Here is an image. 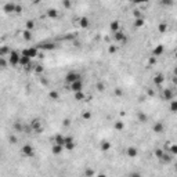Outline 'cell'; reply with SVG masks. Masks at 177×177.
Returning <instances> with one entry per match:
<instances>
[{
	"label": "cell",
	"instance_id": "6da1fadb",
	"mask_svg": "<svg viewBox=\"0 0 177 177\" xmlns=\"http://www.w3.org/2000/svg\"><path fill=\"white\" fill-rule=\"evenodd\" d=\"M7 57H8V64L11 67L20 65V57H21V54L18 53V51H10V54H8Z\"/></svg>",
	"mask_w": 177,
	"mask_h": 177
},
{
	"label": "cell",
	"instance_id": "7a4b0ae2",
	"mask_svg": "<svg viewBox=\"0 0 177 177\" xmlns=\"http://www.w3.org/2000/svg\"><path fill=\"white\" fill-rule=\"evenodd\" d=\"M22 55H26V57H29V58H35V57H38L39 55V48L38 47H26V48H24L22 50Z\"/></svg>",
	"mask_w": 177,
	"mask_h": 177
},
{
	"label": "cell",
	"instance_id": "3957f363",
	"mask_svg": "<svg viewBox=\"0 0 177 177\" xmlns=\"http://www.w3.org/2000/svg\"><path fill=\"white\" fill-rule=\"evenodd\" d=\"M21 154L24 156H28V158H31L35 155V148L31 145V144H24L22 148H21Z\"/></svg>",
	"mask_w": 177,
	"mask_h": 177
},
{
	"label": "cell",
	"instance_id": "277c9868",
	"mask_svg": "<svg viewBox=\"0 0 177 177\" xmlns=\"http://www.w3.org/2000/svg\"><path fill=\"white\" fill-rule=\"evenodd\" d=\"M114 39H115L119 44H126L127 43V36L122 32V29L118 32H114Z\"/></svg>",
	"mask_w": 177,
	"mask_h": 177
},
{
	"label": "cell",
	"instance_id": "5b68a950",
	"mask_svg": "<svg viewBox=\"0 0 177 177\" xmlns=\"http://www.w3.org/2000/svg\"><path fill=\"white\" fill-rule=\"evenodd\" d=\"M79 79H82L80 76V73L79 72H75V71H72V72H68L67 75H65V82L67 83H72V82H75V80H79Z\"/></svg>",
	"mask_w": 177,
	"mask_h": 177
},
{
	"label": "cell",
	"instance_id": "8992f818",
	"mask_svg": "<svg viewBox=\"0 0 177 177\" xmlns=\"http://www.w3.org/2000/svg\"><path fill=\"white\" fill-rule=\"evenodd\" d=\"M64 148H67L68 151H72L75 148V140L72 139L71 136H65L64 137V144H62Z\"/></svg>",
	"mask_w": 177,
	"mask_h": 177
},
{
	"label": "cell",
	"instance_id": "52a82bcc",
	"mask_svg": "<svg viewBox=\"0 0 177 177\" xmlns=\"http://www.w3.org/2000/svg\"><path fill=\"white\" fill-rule=\"evenodd\" d=\"M71 87V90L73 93H76V92H82L83 90V82H82V79H79V80H75V82H72L69 85Z\"/></svg>",
	"mask_w": 177,
	"mask_h": 177
},
{
	"label": "cell",
	"instance_id": "ba28073f",
	"mask_svg": "<svg viewBox=\"0 0 177 177\" xmlns=\"http://www.w3.org/2000/svg\"><path fill=\"white\" fill-rule=\"evenodd\" d=\"M162 98L166 101H170L174 98V92L172 90V89H165L163 92H162Z\"/></svg>",
	"mask_w": 177,
	"mask_h": 177
},
{
	"label": "cell",
	"instance_id": "9c48e42d",
	"mask_svg": "<svg viewBox=\"0 0 177 177\" xmlns=\"http://www.w3.org/2000/svg\"><path fill=\"white\" fill-rule=\"evenodd\" d=\"M3 11H4L6 14H11V13H14V11H15V3H13V1H7V3L3 6Z\"/></svg>",
	"mask_w": 177,
	"mask_h": 177
},
{
	"label": "cell",
	"instance_id": "30bf717a",
	"mask_svg": "<svg viewBox=\"0 0 177 177\" xmlns=\"http://www.w3.org/2000/svg\"><path fill=\"white\" fill-rule=\"evenodd\" d=\"M77 24H79V26H80V28L86 29V28H89V26H90V20H89L87 17H80V18L77 20Z\"/></svg>",
	"mask_w": 177,
	"mask_h": 177
},
{
	"label": "cell",
	"instance_id": "8fae6325",
	"mask_svg": "<svg viewBox=\"0 0 177 177\" xmlns=\"http://www.w3.org/2000/svg\"><path fill=\"white\" fill-rule=\"evenodd\" d=\"M20 65H21V67H31L32 60L29 58V57H26V55H22V54H21V57H20Z\"/></svg>",
	"mask_w": 177,
	"mask_h": 177
},
{
	"label": "cell",
	"instance_id": "7c38bea8",
	"mask_svg": "<svg viewBox=\"0 0 177 177\" xmlns=\"http://www.w3.org/2000/svg\"><path fill=\"white\" fill-rule=\"evenodd\" d=\"M111 147H112V144H111L109 141H107V140H104V141H101L100 149L102 151V152H107V151H109V149H111Z\"/></svg>",
	"mask_w": 177,
	"mask_h": 177
},
{
	"label": "cell",
	"instance_id": "4fadbf2b",
	"mask_svg": "<svg viewBox=\"0 0 177 177\" xmlns=\"http://www.w3.org/2000/svg\"><path fill=\"white\" fill-rule=\"evenodd\" d=\"M139 154V151H137V148L136 147H129L127 148V151H126V155L129 156V158H136Z\"/></svg>",
	"mask_w": 177,
	"mask_h": 177
},
{
	"label": "cell",
	"instance_id": "5bb4252c",
	"mask_svg": "<svg viewBox=\"0 0 177 177\" xmlns=\"http://www.w3.org/2000/svg\"><path fill=\"white\" fill-rule=\"evenodd\" d=\"M163 51H165V47L162 46V44H158V46L152 50V55H154V57H159V55L163 54Z\"/></svg>",
	"mask_w": 177,
	"mask_h": 177
},
{
	"label": "cell",
	"instance_id": "9a60e30c",
	"mask_svg": "<svg viewBox=\"0 0 177 177\" xmlns=\"http://www.w3.org/2000/svg\"><path fill=\"white\" fill-rule=\"evenodd\" d=\"M62 149H64V147H62L61 144H55V143H54L53 147H51V152H53L54 155H60L62 152Z\"/></svg>",
	"mask_w": 177,
	"mask_h": 177
},
{
	"label": "cell",
	"instance_id": "2e32d148",
	"mask_svg": "<svg viewBox=\"0 0 177 177\" xmlns=\"http://www.w3.org/2000/svg\"><path fill=\"white\" fill-rule=\"evenodd\" d=\"M46 14L48 18H51V20H55V18H58V11L55 10V8H48L46 11Z\"/></svg>",
	"mask_w": 177,
	"mask_h": 177
},
{
	"label": "cell",
	"instance_id": "e0dca14e",
	"mask_svg": "<svg viewBox=\"0 0 177 177\" xmlns=\"http://www.w3.org/2000/svg\"><path fill=\"white\" fill-rule=\"evenodd\" d=\"M109 29H111L112 33H114V32L120 31V24H119V21H112L111 25H109Z\"/></svg>",
	"mask_w": 177,
	"mask_h": 177
},
{
	"label": "cell",
	"instance_id": "ac0fdd59",
	"mask_svg": "<svg viewBox=\"0 0 177 177\" xmlns=\"http://www.w3.org/2000/svg\"><path fill=\"white\" fill-rule=\"evenodd\" d=\"M32 32H33V31H31V29H24V31H22V38H24V40L29 42V40L32 39V36H33V35H32Z\"/></svg>",
	"mask_w": 177,
	"mask_h": 177
},
{
	"label": "cell",
	"instance_id": "d6986e66",
	"mask_svg": "<svg viewBox=\"0 0 177 177\" xmlns=\"http://www.w3.org/2000/svg\"><path fill=\"white\" fill-rule=\"evenodd\" d=\"M144 24H145L144 17H139V18L134 20V26H136V28H141V26H144Z\"/></svg>",
	"mask_w": 177,
	"mask_h": 177
},
{
	"label": "cell",
	"instance_id": "ffe728a7",
	"mask_svg": "<svg viewBox=\"0 0 177 177\" xmlns=\"http://www.w3.org/2000/svg\"><path fill=\"white\" fill-rule=\"evenodd\" d=\"M154 131L155 133H162L163 131V129H165V126H163V123H161V122H156V123L154 125Z\"/></svg>",
	"mask_w": 177,
	"mask_h": 177
},
{
	"label": "cell",
	"instance_id": "44dd1931",
	"mask_svg": "<svg viewBox=\"0 0 177 177\" xmlns=\"http://www.w3.org/2000/svg\"><path fill=\"white\" fill-rule=\"evenodd\" d=\"M163 82H165V77H163V75H161V73H159V75H156V76L154 77V83L156 86H161Z\"/></svg>",
	"mask_w": 177,
	"mask_h": 177
},
{
	"label": "cell",
	"instance_id": "7402d4cb",
	"mask_svg": "<svg viewBox=\"0 0 177 177\" xmlns=\"http://www.w3.org/2000/svg\"><path fill=\"white\" fill-rule=\"evenodd\" d=\"M158 31H159V33H166V31H168V24L161 22L158 25Z\"/></svg>",
	"mask_w": 177,
	"mask_h": 177
},
{
	"label": "cell",
	"instance_id": "603a6c76",
	"mask_svg": "<svg viewBox=\"0 0 177 177\" xmlns=\"http://www.w3.org/2000/svg\"><path fill=\"white\" fill-rule=\"evenodd\" d=\"M64 137H65V136H61V134H57V136H55V137H54V143H55V144H64Z\"/></svg>",
	"mask_w": 177,
	"mask_h": 177
},
{
	"label": "cell",
	"instance_id": "cb8c5ba5",
	"mask_svg": "<svg viewBox=\"0 0 177 177\" xmlns=\"http://www.w3.org/2000/svg\"><path fill=\"white\" fill-rule=\"evenodd\" d=\"M123 129H125V123L122 122V120H118V122H115V130L122 131Z\"/></svg>",
	"mask_w": 177,
	"mask_h": 177
},
{
	"label": "cell",
	"instance_id": "d4e9b609",
	"mask_svg": "<svg viewBox=\"0 0 177 177\" xmlns=\"http://www.w3.org/2000/svg\"><path fill=\"white\" fill-rule=\"evenodd\" d=\"M10 51H11V50H10L8 47H1V48H0V57H6V55H8Z\"/></svg>",
	"mask_w": 177,
	"mask_h": 177
},
{
	"label": "cell",
	"instance_id": "484cf974",
	"mask_svg": "<svg viewBox=\"0 0 177 177\" xmlns=\"http://www.w3.org/2000/svg\"><path fill=\"white\" fill-rule=\"evenodd\" d=\"M75 98H76L77 101L85 100V94H83V90H82V92H76V93H75Z\"/></svg>",
	"mask_w": 177,
	"mask_h": 177
},
{
	"label": "cell",
	"instance_id": "4316f807",
	"mask_svg": "<svg viewBox=\"0 0 177 177\" xmlns=\"http://www.w3.org/2000/svg\"><path fill=\"white\" fill-rule=\"evenodd\" d=\"M48 96H50V98H51V100H58V98H60V94H58V93L57 92H50V94H48Z\"/></svg>",
	"mask_w": 177,
	"mask_h": 177
},
{
	"label": "cell",
	"instance_id": "83f0119b",
	"mask_svg": "<svg viewBox=\"0 0 177 177\" xmlns=\"http://www.w3.org/2000/svg\"><path fill=\"white\" fill-rule=\"evenodd\" d=\"M172 101V104H170V109H172V112H176V109H177V101L173 98V100H170Z\"/></svg>",
	"mask_w": 177,
	"mask_h": 177
},
{
	"label": "cell",
	"instance_id": "f1b7e54d",
	"mask_svg": "<svg viewBox=\"0 0 177 177\" xmlns=\"http://www.w3.org/2000/svg\"><path fill=\"white\" fill-rule=\"evenodd\" d=\"M33 71H35L36 73H42V72L44 71V68H43L42 65H36V67H33Z\"/></svg>",
	"mask_w": 177,
	"mask_h": 177
},
{
	"label": "cell",
	"instance_id": "f546056e",
	"mask_svg": "<svg viewBox=\"0 0 177 177\" xmlns=\"http://www.w3.org/2000/svg\"><path fill=\"white\" fill-rule=\"evenodd\" d=\"M82 118H83L85 120H89V119L92 118V114H90L89 111H85V112H83V115H82Z\"/></svg>",
	"mask_w": 177,
	"mask_h": 177
},
{
	"label": "cell",
	"instance_id": "4dcf8cb0",
	"mask_svg": "<svg viewBox=\"0 0 177 177\" xmlns=\"http://www.w3.org/2000/svg\"><path fill=\"white\" fill-rule=\"evenodd\" d=\"M33 28H35V24H33V21H26V29H31V31H33Z\"/></svg>",
	"mask_w": 177,
	"mask_h": 177
},
{
	"label": "cell",
	"instance_id": "1f68e13d",
	"mask_svg": "<svg viewBox=\"0 0 177 177\" xmlns=\"http://www.w3.org/2000/svg\"><path fill=\"white\" fill-rule=\"evenodd\" d=\"M147 119H148V118H147L145 114H139V120L140 122H147Z\"/></svg>",
	"mask_w": 177,
	"mask_h": 177
},
{
	"label": "cell",
	"instance_id": "d6a6232c",
	"mask_svg": "<svg viewBox=\"0 0 177 177\" xmlns=\"http://www.w3.org/2000/svg\"><path fill=\"white\" fill-rule=\"evenodd\" d=\"M15 14H21L22 13V6L21 4H15V11H14Z\"/></svg>",
	"mask_w": 177,
	"mask_h": 177
},
{
	"label": "cell",
	"instance_id": "836d02e7",
	"mask_svg": "<svg viewBox=\"0 0 177 177\" xmlns=\"http://www.w3.org/2000/svg\"><path fill=\"white\" fill-rule=\"evenodd\" d=\"M176 151H177V147H176V144H173V145H172V148H170V154L174 156V155H176Z\"/></svg>",
	"mask_w": 177,
	"mask_h": 177
},
{
	"label": "cell",
	"instance_id": "e575fe53",
	"mask_svg": "<svg viewBox=\"0 0 177 177\" xmlns=\"http://www.w3.org/2000/svg\"><path fill=\"white\" fill-rule=\"evenodd\" d=\"M0 67H1V68H6V67H7V62L4 61L3 57H0Z\"/></svg>",
	"mask_w": 177,
	"mask_h": 177
},
{
	"label": "cell",
	"instance_id": "d590c367",
	"mask_svg": "<svg viewBox=\"0 0 177 177\" xmlns=\"http://www.w3.org/2000/svg\"><path fill=\"white\" fill-rule=\"evenodd\" d=\"M62 4H64V7L71 8V0H64V1H62Z\"/></svg>",
	"mask_w": 177,
	"mask_h": 177
},
{
	"label": "cell",
	"instance_id": "8d00e7d4",
	"mask_svg": "<svg viewBox=\"0 0 177 177\" xmlns=\"http://www.w3.org/2000/svg\"><path fill=\"white\" fill-rule=\"evenodd\" d=\"M163 152H165L163 149H156V151H155V154H156V158H161Z\"/></svg>",
	"mask_w": 177,
	"mask_h": 177
},
{
	"label": "cell",
	"instance_id": "74e56055",
	"mask_svg": "<svg viewBox=\"0 0 177 177\" xmlns=\"http://www.w3.org/2000/svg\"><path fill=\"white\" fill-rule=\"evenodd\" d=\"M133 14H134V18H139V17H143V15H141V13H140V10H134V13H133Z\"/></svg>",
	"mask_w": 177,
	"mask_h": 177
},
{
	"label": "cell",
	"instance_id": "f35d334b",
	"mask_svg": "<svg viewBox=\"0 0 177 177\" xmlns=\"http://www.w3.org/2000/svg\"><path fill=\"white\" fill-rule=\"evenodd\" d=\"M8 140H10V143H13V144H15V143H17V137H15V136H10V139H8Z\"/></svg>",
	"mask_w": 177,
	"mask_h": 177
},
{
	"label": "cell",
	"instance_id": "ab89813d",
	"mask_svg": "<svg viewBox=\"0 0 177 177\" xmlns=\"http://www.w3.org/2000/svg\"><path fill=\"white\" fill-rule=\"evenodd\" d=\"M97 89H98L100 92H104V90H105V89H104V85H102V83H97Z\"/></svg>",
	"mask_w": 177,
	"mask_h": 177
},
{
	"label": "cell",
	"instance_id": "60d3db41",
	"mask_svg": "<svg viewBox=\"0 0 177 177\" xmlns=\"http://www.w3.org/2000/svg\"><path fill=\"white\" fill-rule=\"evenodd\" d=\"M134 3H137V4H141V3H148L149 0H133Z\"/></svg>",
	"mask_w": 177,
	"mask_h": 177
},
{
	"label": "cell",
	"instance_id": "b9f144b4",
	"mask_svg": "<svg viewBox=\"0 0 177 177\" xmlns=\"http://www.w3.org/2000/svg\"><path fill=\"white\" fill-rule=\"evenodd\" d=\"M115 94H116V96H123V92H122L120 89H116V90H115Z\"/></svg>",
	"mask_w": 177,
	"mask_h": 177
},
{
	"label": "cell",
	"instance_id": "7bdbcfd3",
	"mask_svg": "<svg viewBox=\"0 0 177 177\" xmlns=\"http://www.w3.org/2000/svg\"><path fill=\"white\" fill-rule=\"evenodd\" d=\"M108 51H109V53H115V51H116V47L115 46H111L109 48H108Z\"/></svg>",
	"mask_w": 177,
	"mask_h": 177
},
{
	"label": "cell",
	"instance_id": "ee69618b",
	"mask_svg": "<svg viewBox=\"0 0 177 177\" xmlns=\"http://www.w3.org/2000/svg\"><path fill=\"white\" fill-rule=\"evenodd\" d=\"M162 4H166V6H169V4H172V0H162Z\"/></svg>",
	"mask_w": 177,
	"mask_h": 177
},
{
	"label": "cell",
	"instance_id": "f6af8a7d",
	"mask_svg": "<svg viewBox=\"0 0 177 177\" xmlns=\"http://www.w3.org/2000/svg\"><path fill=\"white\" fill-rule=\"evenodd\" d=\"M32 3H35V4H38V3H40V0H31Z\"/></svg>",
	"mask_w": 177,
	"mask_h": 177
},
{
	"label": "cell",
	"instance_id": "bcb514c9",
	"mask_svg": "<svg viewBox=\"0 0 177 177\" xmlns=\"http://www.w3.org/2000/svg\"><path fill=\"white\" fill-rule=\"evenodd\" d=\"M0 155H1V154H0Z\"/></svg>",
	"mask_w": 177,
	"mask_h": 177
}]
</instances>
